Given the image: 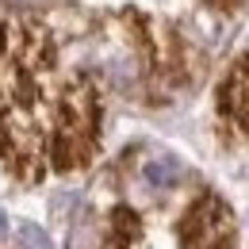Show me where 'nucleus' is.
I'll return each instance as SVG.
<instances>
[{
  "label": "nucleus",
  "instance_id": "1",
  "mask_svg": "<svg viewBox=\"0 0 249 249\" xmlns=\"http://www.w3.org/2000/svg\"><path fill=\"white\" fill-rule=\"evenodd\" d=\"M184 249H234V222L215 196H203L184 222Z\"/></svg>",
  "mask_w": 249,
  "mask_h": 249
},
{
  "label": "nucleus",
  "instance_id": "2",
  "mask_svg": "<svg viewBox=\"0 0 249 249\" xmlns=\"http://www.w3.org/2000/svg\"><path fill=\"white\" fill-rule=\"evenodd\" d=\"M226 107H234V115L249 126V62H242V69L234 73V81L226 85Z\"/></svg>",
  "mask_w": 249,
  "mask_h": 249
},
{
  "label": "nucleus",
  "instance_id": "3",
  "mask_svg": "<svg viewBox=\"0 0 249 249\" xmlns=\"http://www.w3.org/2000/svg\"><path fill=\"white\" fill-rule=\"evenodd\" d=\"M142 177H146L154 188H169V184L180 180V161H173V157H154V161L142 169Z\"/></svg>",
  "mask_w": 249,
  "mask_h": 249
},
{
  "label": "nucleus",
  "instance_id": "4",
  "mask_svg": "<svg viewBox=\"0 0 249 249\" xmlns=\"http://www.w3.org/2000/svg\"><path fill=\"white\" fill-rule=\"evenodd\" d=\"M16 246L19 249H54L50 238H46L38 226H31V222H19V226H16Z\"/></svg>",
  "mask_w": 249,
  "mask_h": 249
},
{
  "label": "nucleus",
  "instance_id": "5",
  "mask_svg": "<svg viewBox=\"0 0 249 249\" xmlns=\"http://www.w3.org/2000/svg\"><path fill=\"white\" fill-rule=\"evenodd\" d=\"M4 226H8V222H4V215H0V230H4Z\"/></svg>",
  "mask_w": 249,
  "mask_h": 249
}]
</instances>
